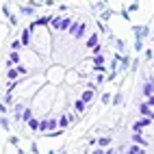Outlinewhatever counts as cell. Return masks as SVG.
Wrapping results in <instances>:
<instances>
[{
  "instance_id": "cell-1",
  "label": "cell",
  "mask_w": 154,
  "mask_h": 154,
  "mask_svg": "<svg viewBox=\"0 0 154 154\" xmlns=\"http://www.w3.org/2000/svg\"><path fill=\"white\" fill-rule=\"evenodd\" d=\"M50 24H52V28H57V30H67V26L72 24V17H52Z\"/></svg>"
},
{
  "instance_id": "cell-2",
  "label": "cell",
  "mask_w": 154,
  "mask_h": 154,
  "mask_svg": "<svg viewBox=\"0 0 154 154\" xmlns=\"http://www.w3.org/2000/svg\"><path fill=\"white\" fill-rule=\"evenodd\" d=\"M52 128H57V122H54V119H44V122H39V130H42V132H50Z\"/></svg>"
},
{
  "instance_id": "cell-3",
  "label": "cell",
  "mask_w": 154,
  "mask_h": 154,
  "mask_svg": "<svg viewBox=\"0 0 154 154\" xmlns=\"http://www.w3.org/2000/svg\"><path fill=\"white\" fill-rule=\"evenodd\" d=\"M146 126H152V119H150V117H143V119L135 122V126H132V130H135V132H139V130H143Z\"/></svg>"
},
{
  "instance_id": "cell-4",
  "label": "cell",
  "mask_w": 154,
  "mask_h": 154,
  "mask_svg": "<svg viewBox=\"0 0 154 154\" xmlns=\"http://www.w3.org/2000/svg\"><path fill=\"white\" fill-rule=\"evenodd\" d=\"M154 94V85H152V80H146V85H143V96H146V100H150Z\"/></svg>"
},
{
  "instance_id": "cell-5",
  "label": "cell",
  "mask_w": 154,
  "mask_h": 154,
  "mask_svg": "<svg viewBox=\"0 0 154 154\" xmlns=\"http://www.w3.org/2000/svg\"><path fill=\"white\" fill-rule=\"evenodd\" d=\"M94 96H96V94H94V89H85V91H83V96H80V100H83L85 104H87V102L94 100Z\"/></svg>"
},
{
  "instance_id": "cell-6",
  "label": "cell",
  "mask_w": 154,
  "mask_h": 154,
  "mask_svg": "<svg viewBox=\"0 0 154 154\" xmlns=\"http://www.w3.org/2000/svg\"><path fill=\"white\" fill-rule=\"evenodd\" d=\"M30 37H33V33H30V30L26 28L24 33H22V39H20V44H22V46H28V44H30Z\"/></svg>"
},
{
  "instance_id": "cell-7",
  "label": "cell",
  "mask_w": 154,
  "mask_h": 154,
  "mask_svg": "<svg viewBox=\"0 0 154 154\" xmlns=\"http://www.w3.org/2000/svg\"><path fill=\"white\" fill-rule=\"evenodd\" d=\"M17 63H20V54H17V52H11V54H9V59H7V65L11 67V65H17Z\"/></svg>"
},
{
  "instance_id": "cell-8",
  "label": "cell",
  "mask_w": 154,
  "mask_h": 154,
  "mask_svg": "<svg viewBox=\"0 0 154 154\" xmlns=\"http://www.w3.org/2000/svg\"><path fill=\"white\" fill-rule=\"evenodd\" d=\"M141 115H143V117H150V119H152V106L148 104V102H146V104H141Z\"/></svg>"
},
{
  "instance_id": "cell-9",
  "label": "cell",
  "mask_w": 154,
  "mask_h": 154,
  "mask_svg": "<svg viewBox=\"0 0 154 154\" xmlns=\"http://www.w3.org/2000/svg\"><path fill=\"white\" fill-rule=\"evenodd\" d=\"M17 78H20V74H17L15 69H11V67H9V72H7V80H9V83H15Z\"/></svg>"
},
{
  "instance_id": "cell-10",
  "label": "cell",
  "mask_w": 154,
  "mask_h": 154,
  "mask_svg": "<svg viewBox=\"0 0 154 154\" xmlns=\"http://www.w3.org/2000/svg\"><path fill=\"white\" fill-rule=\"evenodd\" d=\"M85 109H87V104H85V102H83V100H76V104H74V111L78 113V115H80V113H85Z\"/></svg>"
},
{
  "instance_id": "cell-11",
  "label": "cell",
  "mask_w": 154,
  "mask_h": 154,
  "mask_svg": "<svg viewBox=\"0 0 154 154\" xmlns=\"http://www.w3.org/2000/svg\"><path fill=\"white\" fill-rule=\"evenodd\" d=\"M67 124H69V119H67L65 115H61V117H59V122H57V126H59L61 130H65V128H67Z\"/></svg>"
},
{
  "instance_id": "cell-12",
  "label": "cell",
  "mask_w": 154,
  "mask_h": 154,
  "mask_svg": "<svg viewBox=\"0 0 154 154\" xmlns=\"http://www.w3.org/2000/svg\"><path fill=\"white\" fill-rule=\"evenodd\" d=\"M96 46H98V35H91L87 42V48H96Z\"/></svg>"
},
{
  "instance_id": "cell-13",
  "label": "cell",
  "mask_w": 154,
  "mask_h": 154,
  "mask_svg": "<svg viewBox=\"0 0 154 154\" xmlns=\"http://www.w3.org/2000/svg\"><path fill=\"white\" fill-rule=\"evenodd\" d=\"M28 128H30V130H39V122L30 117V119H28Z\"/></svg>"
},
{
  "instance_id": "cell-14",
  "label": "cell",
  "mask_w": 154,
  "mask_h": 154,
  "mask_svg": "<svg viewBox=\"0 0 154 154\" xmlns=\"http://www.w3.org/2000/svg\"><path fill=\"white\" fill-rule=\"evenodd\" d=\"M109 143H111V139H109V137H102V139H98V146H102V148H106Z\"/></svg>"
},
{
  "instance_id": "cell-15",
  "label": "cell",
  "mask_w": 154,
  "mask_h": 154,
  "mask_svg": "<svg viewBox=\"0 0 154 154\" xmlns=\"http://www.w3.org/2000/svg\"><path fill=\"white\" fill-rule=\"evenodd\" d=\"M128 154H141V148H139V146H132V148L128 150Z\"/></svg>"
},
{
  "instance_id": "cell-16",
  "label": "cell",
  "mask_w": 154,
  "mask_h": 154,
  "mask_svg": "<svg viewBox=\"0 0 154 154\" xmlns=\"http://www.w3.org/2000/svg\"><path fill=\"white\" fill-rule=\"evenodd\" d=\"M146 61H152V48L146 50Z\"/></svg>"
},
{
  "instance_id": "cell-17",
  "label": "cell",
  "mask_w": 154,
  "mask_h": 154,
  "mask_svg": "<svg viewBox=\"0 0 154 154\" xmlns=\"http://www.w3.org/2000/svg\"><path fill=\"white\" fill-rule=\"evenodd\" d=\"M102 102H104V104H109V102H111V96H109V94H104V96H102Z\"/></svg>"
},
{
  "instance_id": "cell-18",
  "label": "cell",
  "mask_w": 154,
  "mask_h": 154,
  "mask_svg": "<svg viewBox=\"0 0 154 154\" xmlns=\"http://www.w3.org/2000/svg\"><path fill=\"white\" fill-rule=\"evenodd\" d=\"M0 113H7V106L2 104V102H0Z\"/></svg>"
},
{
  "instance_id": "cell-19",
  "label": "cell",
  "mask_w": 154,
  "mask_h": 154,
  "mask_svg": "<svg viewBox=\"0 0 154 154\" xmlns=\"http://www.w3.org/2000/svg\"><path fill=\"white\" fill-rule=\"evenodd\" d=\"M94 154H102V152H100V150H96V152H94Z\"/></svg>"
}]
</instances>
